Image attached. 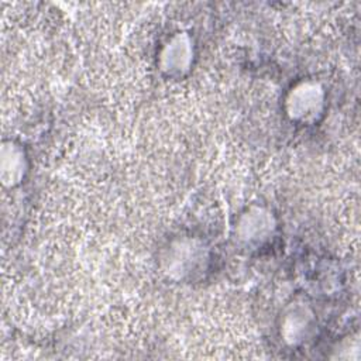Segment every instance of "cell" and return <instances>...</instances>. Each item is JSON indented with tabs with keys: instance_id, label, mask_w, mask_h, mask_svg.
<instances>
[{
	"instance_id": "cell-1",
	"label": "cell",
	"mask_w": 361,
	"mask_h": 361,
	"mask_svg": "<svg viewBox=\"0 0 361 361\" xmlns=\"http://www.w3.org/2000/svg\"><path fill=\"white\" fill-rule=\"evenodd\" d=\"M293 102V109L296 110V116L307 117L313 116L322 103V96L320 92L316 89V86L310 85H303L302 87H298L295 93L292 94Z\"/></svg>"
}]
</instances>
